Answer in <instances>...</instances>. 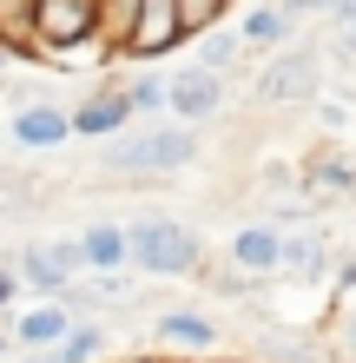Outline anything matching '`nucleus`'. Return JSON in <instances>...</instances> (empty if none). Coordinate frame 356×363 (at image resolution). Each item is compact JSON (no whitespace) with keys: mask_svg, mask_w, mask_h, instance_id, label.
Instances as JSON below:
<instances>
[{"mask_svg":"<svg viewBox=\"0 0 356 363\" xmlns=\"http://www.w3.org/2000/svg\"><path fill=\"white\" fill-rule=\"evenodd\" d=\"M125 264L159 271V277H185V271H198V238L172 218H145L125 231Z\"/></svg>","mask_w":356,"mask_h":363,"instance_id":"1","label":"nucleus"},{"mask_svg":"<svg viewBox=\"0 0 356 363\" xmlns=\"http://www.w3.org/2000/svg\"><path fill=\"white\" fill-rule=\"evenodd\" d=\"M198 145L185 125H152V133H119L106 145V165L113 172H178Z\"/></svg>","mask_w":356,"mask_h":363,"instance_id":"2","label":"nucleus"},{"mask_svg":"<svg viewBox=\"0 0 356 363\" xmlns=\"http://www.w3.org/2000/svg\"><path fill=\"white\" fill-rule=\"evenodd\" d=\"M27 33L40 47H79L99 33V0H33Z\"/></svg>","mask_w":356,"mask_h":363,"instance_id":"3","label":"nucleus"},{"mask_svg":"<svg viewBox=\"0 0 356 363\" xmlns=\"http://www.w3.org/2000/svg\"><path fill=\"white\" fill-rule=\"evenodd\" d=\"M178 40H185V33H178V7H172V0H139L132 27H125V40H119V53L159 60V53H172Z\"/></svg>","mask_w":356,"mask_h":363,"instance_id":"4","label":"nucleus"},{"mask_svg":"<svg viewBox=\"0 0 356 363\" xmlns=\"http://www.w3.org/2000/svg\"><path fill=\"white\" fill-rule=\"evenodd\" d=\"M165 106H172L178 119H212L218 106H224V79L205 73V67H185V73L165 79Z\"/></svg>","mask_w":356,"mask_h":363,"instance_id":"5","label":"nucleus"},{"mask_svg":"<svg viewBox=\"0 0 356 363\" xmlns=\"http://www.w3.org/2000/svg\"><path fill=\"white\" fill-rule=\"evenodd\" d=\"M258 93H264L270 106L310 99V93H317V53H284V60H270L264 79H258Z\"/></svg>","mask_w":356,"mask_h":363,"instance_id":"6","label":"nucleus"},{"mask_svg":"<svg viewBox=\"0 0 356 363\" xmlns=\"http://www.w3.org/2000/svg\"><path fill=\"white\" fill-rule=\"evenodd\" d=\"M73 271H79V245H33L20 251V271L33 291H73Z\"/></svg>","mask_w":356,"mask_h":363,"instance_id":"7","label":"nucleus"},{"mask_svg":"<svg viewBox=\"0 0 356 363\" xmlns=\"http://www.w3.org/2000/svg\"><path fill=\"white\" fill-rule=\"evenodd\" d=\"M231 258H238L244 277L277 271V258H284V231H277V225H244L238 238H231Z\"/></svg>","mask_w":356,"mask_h":363,"instance_id":"8","label":"nucleus"},{"mask_svg":"<svg viewBox=\"0 0 356 363\" xmlns=\"http://www.w3.org/2000/svg\"><path fill=\"white\" fill-rule=\"evenodd\" d=\"M125 119H132L125 93H93L67 125H73V133H86V139H113V133H125Z\"/></svg>","mask_w":356,"mask_h":363,"instance_id":"9","label":"nucleus"},{"mask_svg":"<svg viewBox=\"0 0 356 363\" xmlns=\"http://www.w3.org/2000/svg\"><path fill=\"white\" fill-rule=\"evenodd\" d=\"M73 125L59 106H27V113H13V145H27V152H47V145H59Z\"/></svg>","mask_w":356,"mask_h":363,"instance_id":"10","label":"nucleus"},{"mask_svg":"<svg viewBox=\"0 0 356 363\" xmlns=\"http://www.w3.org/2000/svg\"><path fill=\"white\" fill-rule=\"evenodd\" d=\"M67 330H73V311H67V304H40V311H27V317L13 324V337H20L27 350H53Z\"/></svg>","mask_w":356,"mask_h":363,"instance_id":"11","label":"nucleus"},{"mask_svg":"<svg viewBox=\"0 0 356 363\" xmlns=\"http://www.w3.org/2000/svg\"><path fill=\"white\" fill-rule=\"evenodd\" d=\"M159 337H165V344H185V350H212L218 344V324L198 317V311H165L159 317Z\"/></svg>","mask_w":356,"mask_h":363,"instance_id":"12","label":"nucleus"},{"mask_svg":"<svg viewBox=\"0 0 356 363\" xmlns=\"http://www.w3.org/2000/svg\"><path fill=\"white\" fill-rule=\"evenodd\" d=\"M79 264L119 271V264H125V231H119V225H93L86 238H79Z\"/></svg>","mask_w":356,"mask_h":363,"instance_id":"13","label":"nucleus"},{"mask_svg":"<svg viewBox=\"0 0 356 363\" xmlns=\"http://www.w3.org/2000/svg\"><path fill=\"white\" fill-rule=\"evenodd\" d=\"M244 40H251V47H284V40H290V13L284 7H258L244 20Z\"/></svg>","mask_w":356,"mask_h":363,"instance_id":"14","label":"nucleus"},{"mask_svg":"<svg viewBox=\"0 0 356 363\" xmlns=\"http://www.w3.org/2000/svg\"><path fill=\"white\" fill-rule=\"evenodd\" d=\"M99 350H106V337H99L93 324H79V330H67V337L53 344V363H93Z\"/></svg>","mask_w":356,"mask_h":363,"instance_id":"15","label":"nucleus"},{"mask_svg":"<svg viewBox=\"0 0 356 363\" xmlns=\"http://www.w3.org/2000/svg\"><path fill=\"white\" fill-rule=\"evenodd\" d=\"M277 271L317 277V271H323V238H284V258H277Z\"/></svg>","mask_w":356,"mask_h":363,"instance_id":"16","label":"nucleus"},{"mask_svg":"<svg viewBox=\"0 0 356 363\" xmlns=\"http://www.w3.org/2000/svg\"><path fill=\"white\" fill-rule=\"evenodd\" d=\"M172 7H178V33H198L224 13V0H172Z\"/></svg>","mask_w":356,"mask_h":363,"instance_id":"17","label":"nucleus"},{"mask_svg":"<svg viewBox=\"0 0 356 363\" xmlns=\"http://www.w3.org/2000/svg\"><path fill=\"white\" fill-rule=\"evenodd\" d=\"M132 13H139V0H99V27L113 33V47L125 40V27H132Z\"/></svg>","mask_w":356,"mask_h":363,"instance_id":"18","label":"nucleus"},{"mask_svg":"<svg viewBox=\"0 0 356 363\" xmlns=\"http://www.w3.org/2000/svg\"><path fill=\"white\" fill-rule=\"evenodd\" d=\"M125 106H132V113H159L165 106V79H139V86L125 93Z\"/></svg>","mask_w":356,"mask_h":363,"instance_id":"19","label":"nucleus"},{"mask_svg":"<svg viewBox=\"0 0 356 363\" xmlns=\"http://www.w3.org/2000/svg\"><path fill=\"white\" fill-rule=\"evenodd\" d=\"M27 13H33V0H0V40L27 33Z\"/></svg>","mask_w":356,"mask_h":363,"instance_id":"20","label":"nucleus"},{"mask_svg":"<svg viewBox=\"0 0 356 363\" xmlns=\"http://www.w3.org/2000/svg\"><path fill=\"white\" fill-rule=\"evenodd\" d=\"M310 185H317V191H350V172H343V165H317Z\"/></svg>","mask_w":356,"mask_h":363,"instance_id":"21","label":"nucleus"},{"mask_svg":"<svg viewBox=\"0 0 356 363\" xmlns=\"http://www.w3.org/2000/svg\"><path fill=\"white\" fill-rule=\"evenodd\" d=\"M231 53H238V40H231V33H218L212 47H205V73H218V67H224Z\"/></svg>","mask_w":356,"mask_h":363,"instance_id":"22","label":"nucleus"},{"mask_svg":"<svg viewBox=\"0 0 356 363\" xmlns=\"http://www.w3.org/2000/svg\"><path fill=\"white\" fill-rule=\"evenodd\" d=\"M13 284H20V277H13L7 264H0V311H7V304H13Z\"/></svg>","mask_w":356,"mask_h":363,"instance_id":"23","label":"nucleus"},{"mask_svg":"<svg viewBox=\"0 0 356 363\" xmlns=\"http://www.w3.org/2000/svg\"><path fill=\"white\" fill-rule=\"evenodd\" d=\"M317 7H330V0H284V13H317Z\"/></svg>","mask_w":356,"mask_h":363,"instance_id":"24","label":"nucleus"},{"mask_svg":"<svg viewBox=\"0 0 356 363\" xmlns=\"http://www.w3.org/2000/svg\"><path fill=\"white\" fill-rule=\"evenodd\" d=\"M20 363H53V350H33V357H20Z\"/></svg>","mask_w":356,"mask_h":363,"instance_id":"25","label":"nucleus"},{"mask_svg":"<svg viewBox=\"0 0 356 363\" xmlns=\"http://www.w3.org/2000/svg\"><path fill=\"white\" fill-rule=\"evenodd\" d=\"M7 350H13V337H7V330H0V357H7Z\"/></svg>","mask_w":356,"mask_h":363,"instance_id":"26","label":"nucleus"},{"mask_svg":"<svg viewBox=\"0 0 356 363\" xmlns=\"http://www.w3.org/2000/svg\"><path fill=\"white\" fill-rule=\"evenodd\" d=\"M350 357H356V324H350Z\"/></svg>","mask_w":356,"mask_h":363,"instance_id":"27","label":"nucleus"},{"mask_svg":"<svg viewBox=\"0 0 356 363\" xmlns=\"http://www.w3.org/2000/svg\"><path fill=\"white\" fill-rule=\"evenodd\" d=\"M132 363H165V357H132Z\"/></svg>","mask_w":356,"mask_h":363,"instance_id":"28","label":"nucleus"},{"mask_svg":"<svg viewBox=\"0 0 356 363\" xmlns=\"http://www.w3.org/2000/svg\"><path fill=\"white\" fill-rule=\"evenodd\" d=\"M0 67H7V53H0Z\"/></svg>","mask_w":356,"mask_h":363,"instance_id":"29","label":"nucleus"}]
</instances>
